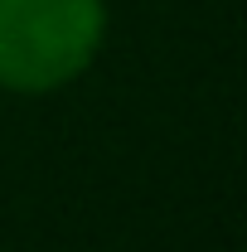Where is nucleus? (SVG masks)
Here are the masks:
<instances>
[{"mask_svg": "<svg viewBox=\"0 0 247 252\" xmlns=\"http://www.w3.org/2000/svg\"><path fill=\"white\" fill-rule=\"evenodd\" d=\"M107 0H0V93L49 97L102 54Z\"/></svg>", "mask_w": 247, "mask_h": 252, "instance_id": "1", "label": "nucleus"}]
</instances>
